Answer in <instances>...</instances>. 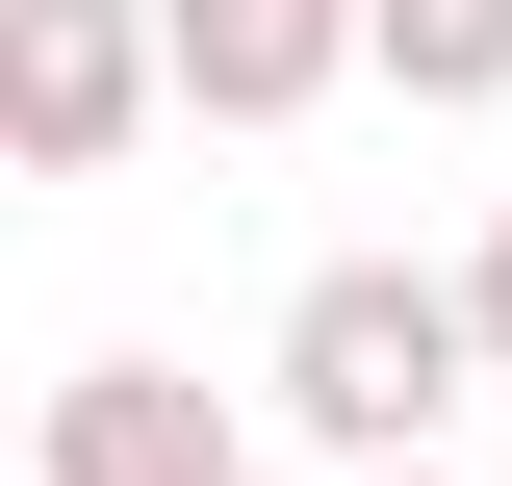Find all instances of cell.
I'll use <instances>...</instances> for the list:
<instances>
[{
  "instance_id": "obj_6",
  "label": "cell",
  "mask_w": 512,
  "mask_h": 486,
  "mask_svg": "<svg viewBox=\"0 0 512 486\" xmlns=\"http://www.w3.org/2000/svg\"><path fill=\"white\" fill-rule=\"evenodd\" d=\"M461 282H487V359H512V205H487V256H461Z\"/></svg>"
},
{
  "instance_id": "obj_4",
  "label": "cell",
  "mask_w": 512,
  "mask_h": 486,
  "mask_svg": "<svg viewBox=\"0 0 512 486\" xmlns=\"http://www.w3.org/2000/svg\"><path fill=\"white\" fill-rule=\"evenodd\" d=\"M333 77H359V0H180V103L205 128H282Z\"/></svg>"
},
{
  "instance_id": "obj_2",
  "label": "cell",
  "mask_w": 512,
  "mask_h": 486,
  "mask_svg": "<svg viewBox=\"0 0 512 486\" xmlns=\"http://www.w3.org/2000/svg\"><path fill=\"white\" fill-rule=\"evenodd\" d=\"M154 103H180V0H0V154L26 180H103Z\"/></svg>"
},
{
  "instance_id": "obj_5",
  "label": "cell",
  "mask_w": 512,
  "mask_h": 486,
  "mask_svg": "<svg viewBox=\"0 0 512 486\" xmlns=\"http://www.w3.org/2000/svg\"><path fill=\"white\" fill-rule=\"evenodd\" d=\"M359 77H410V103H512V0H359Z\"/></svg>"
},
{
  "instance_id": "obj_3",
  "label": "cell",
  "mask_w": 512,
  "mask_h": 486,
  "mask_svg": "<svg viewBox=\"0 0 512 486\" xmlns=\"http://www.w3.org/2000/svg\"><path fill=\"white\" fill-rule=\"evenodd\" d=\"M52 486H256V461H231V410L180 359H77L52 384Z\"/></svg>"
},
{
  "instance_id": "obj_1",
  "label": "cell",
  "mask_w": 512,
  "mask_h": 486,
  "mask_svg": "<svg viewBox=\"0 0 512 486\" xmlns=\"http://www.w3.org/2000/svg\"><path fill=\"white\" fill-rule=\"evenodd\" d=\"M487 384V282H410V256H333L282 307V435L333 461H436V410Z\"/></svg>"
},
{
  "instance_id": "obj_7",
  "label": "cell",
  "mask_w": 512,
  "mask_h": 486,
  "mask_svg": "<svg viewBox=\"0 0 512 486\" xmlns=\"http://www.w3.org/2000/svg\"><path fill=\"white\" fill-rule=\"evenodd\" d=\"M333 486H436V461H333Z\"/></svg>"
}]
</instances>
